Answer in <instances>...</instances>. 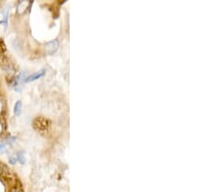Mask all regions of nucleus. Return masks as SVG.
Here are the masks:
<instances>
[{"label": "nucleus", "mask_w": 218, "mask_h": 192, "mask_svg": "<svg viewBox=\"0 0 218 192\" xmlns=\"http://www.w3.org/2000/svg\"><path fill=\"white\" fill-rule=\"evenodd\" d=\"M58 47H59L58 41H57V40L51 41V42H49V43H47V44L45 45L46 52H47L48 54H52L53 52H55L57 51Z\"/></svg>", "instance_id": "f257e3e1"}, {"label": "nucleus", "mask_w": 218, "mask_h": 192, "mask_svg": "<svg viewBox=\"0 0 218 192\" xmlns=\"http://www.w3.org/2000/svg\"><path fill=\"white\" fill-rule=\"evenodd\" d=\"M44 75H45V71H44V70L38 71V72H36V73H34V74H32V75H30V76L26 77V79L25 80V82H26V83L33 82V81L37 80V79H40V78H41V77H43Z\"/></svg>", "instance_id": "f03ea898"}, {"label": "nucleus", "mask_w": 218, "mask_h": 192, "mask_svg": "<svg viewBox=\"0 0 218 192\" xmlns=\"http://www.w3.org/2000/svg\"><path fill=\"white\" fill-rule=\"evenodd\" d=\"M21 108H22L21 102H20V101H18V102H17V103L15 104V106H14V114H15V116H19V115H20Z\"/></svg>", "instance_id": "7ed1b4c3"}, {"label": "nucleus", "mask_w": 218, "mask_h": 192, "mask_svg": "<svg viewBox=\"0 0 218 192\" xmlns=\"http://www.w3.org/2000/svg\"><path fill=\"white\" fill-rule=\"evenodd\" d=\"M18 159H19V161L21 164H25V155L22 154L21 152H19V153Z\"/></svg>", "instance_id": "20e7f679"}, {"label": "nucleus", "mask_w": 218, "mask_h": 192, "mask_svg": "<svg viewBox=\"0 0 218 192\" xmlns=\"http://www.w3.org/2000/svg\"><path fill=\"white\" fill-rule=\"evenodd\" d=\"M6 149V144L4 142H0V153H2Z\"/></svg>", "instance_id": "39448f33"}, {"label": "nucleus", "mask_w": 218, "mask_h": 192, "mask_svg": "<svg viewBox=\"0 0 218 192\" xmlns=\"http://www.w3.org/2000/svg\"><path fill=\"white\" fill-rule=\"evenodd\" d=\"M9 162H10V164H16L17 159H16L15 157H10L9 158Z\"/></svg>", "instance_id": "423d86ee"}, {"label": "nucleus", "mask_w": 218, "mask_h": 192, "mask_svg": "<svg viewBox=\"0 0 218 192\" xmlns=\"http://www.w3.org/2000/svg\"><path fill=\"white\" fill-rule=\"evenodd\" d=\"M2 130H3V125H2V123L0 122V134L2 133Z\"/></svg>", "instance_id": "0eeeda50"}, {"label": "nucleus", "mask_w": 218, "mask_h": 192, "mask_svg": "<svg viewBox=\"0 0 218 192\" xmlns=\"http://www.w3.org/2000/svg\"><path fill=\"white\" fill-rule=\"evenodd\" d=\"M2 102H1V100H0V112H1L2 111Z\"/></svg>", "instance_id": "6e6552de"}]
</instances>
